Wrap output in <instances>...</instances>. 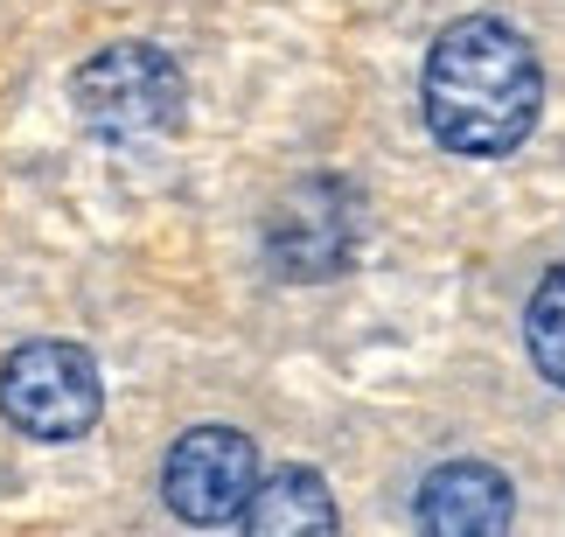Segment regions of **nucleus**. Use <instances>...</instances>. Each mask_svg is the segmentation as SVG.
<instances>
[{
	"instance_id": "nucleus-1",
	"label": "nucleus",
	"mask_w": 565,
	"mask_h": 537,
	"mask_svg": "<svg viewBox=\"0 0 565 537\" xmlns=\"http://www.w3.org/2000/svg\"><path fill=\"white\" fill-rule=\"evenodd\" d=\"M419 105L440 147L468 161H495L531 140L537 112H545V71H537V50L510 21L468 14L447 35H433Z\"/></svg>"
},
{
	"instance_id": "nucleus-2",
	"label": "nucleus",
	"mask_w": 565,
	"mask_h": 537,
	"mask_svg": "<svg viewBox=\"0 0 565 537\" xmlns=\"http://www.w3.org/2000/svg\"><path fill=\"white\" fill-rule=\"evenodd\" d=\"M77 119L113 147H147L182 126V71L154 42H113L71 77Z\"/></svg>"
},
{
	"instance_id": "nucleus-3",
	"label": "nucleus",
	"mask_w": 565,
	"mask_h": 537,
	"mask_svg": "<svg viewBox=\"0 0 565 537\" xmlns=\"http://www.w3.org/2000/svg\"><path fill=\"white\" fill-rule=\"evenodd\" d=\"M105 384L77 342H21L0 363V419L29 440H84L98 426Z\"/></svg>"
},
{
	"instance_id": "nucleus-4",
	"label": "nucleus",
	"mask_w": 565,
	"mask_h": 537,
	"mask_svg": "<svg viewBox=\"0 0 565 537\" xmlns=\"http://www.w3.org/2000/svg\"><path fill=\"white\" fill-rule=\"evenodd\" d=\"M363 203L342 175H300L266 217V259L279 279H335L356 259Z\"/></svg>"
},
{
	"instance_id": "nucleus-5",
	"label": "nucleus",
	"mask_w": 565,
	"mask_h": 537,
	"mask_svg": "<svg viewBox=\"0 0 565 537\" xmlns=\"http://www.w3.org/2000/svg\"><path fill=\"white\" fill-rule=\"evenodd\" d=\"M258 488V447L237 433V426H195L168 447L161 468V496L182 524H231L245 517Z\"/></svg>"
},
{
	"instance_id": "nucleus-6",
	"label": "nucleus",
	"mask_w": 565,
	"mask_h": 537,
	"mask_svg": "<svg viewBox=\"0 0 565 537\" xmlns=\"http://www.w3.org/2000/svg\"><path fill=\"white\" fill-rule=\"evenodd\" d=\"M412 517H419L426 530H440V537H495V530H510L516 496H510V482L495 475V468L447 461V468H433V475H426Z\"/></svg>"
},
{
	"instance_id": "nucleus-7",
	"label": "nucleus",
	"mask_w": 565,
	"mask_h": 537,
	"mask_svg": "<svg viewBox=\"0 0 565 537\" xmlns=\"http://www.w3.org/2000/svg\"><path fill=\"white\" fill-rule=\"evenodd\" d=\"M245 530L258 537H315V530H335V503H329V482L315 475V468H279V475H266L252 488L245 517H237Z\"/></svg>"
},
{
	"instance_id": "nucleus-8",
	"label": "nucleus",
	"mask_w": 565,
	"mask_h": 537,
	"mask_svg": "<svg viewBox=\"0 0 565 537\" xmlns=\"http://www.w3.org/2000/svg\"><path fill=\"white\" fill-rule=\"evenodd\" d=\"M524 350L537 363V377L565 391V266H552L537 279V293L524 308Z\"/></svg>"
}]
</instances>
